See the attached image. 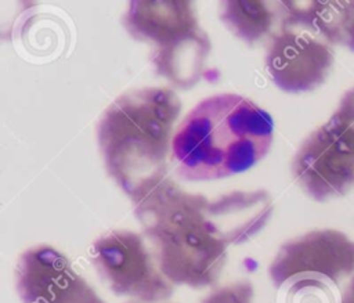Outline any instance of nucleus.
<instances>
[{"label":"nucleus","instance_id":"nucleus-1","mask_svg":"<svg viewBox=\"0 0 354 303\" xmlns=\"http://www.w3.org/2000/svg\"><path fill=\"white\" fill-rule=\"evenodd\" d=\"M272 136V118L266 109L238 94H216L183 119L173 134L171 156L185 180H220L261 160Z\"/></svg>","mask_w":354,"mask_h":303},{"label":"nucleus","instance_id":"nucleus-2","mask_svg":"<svg viewBox=\"0 0 354 303\" xmlns=\"http://www.w3.org/2000/svg\"><path fill=\"white\" fill-rule=\"evenodd\" d=\"M130 199L159 270L171 284L203 288L217 281L227 245L207 223L206 196L183 190L166 174L137 188Z\"/></svg>","mask_w":354,"mask_h":303},{"label":"nucleus","instance_id":"nucleus-3","mask_svg":"<svg viewBox=\"0 0 354 303\" xmlns=\"http://www.w3.org/2000/svg\"><path fill=\"white\" fill-rule=\"evenodd\" d=\"M181 109L167 87H144L119 95L98 123V145L109 176L130 196L167 174L171 131Z\"/></svg>","mask_w":354,"mask_h":303},{"label":"nucleus","instance_id":"nucleus-4","mask_svg":"<svg viewBox=\"0 0 354 303\" xmlns=\"http://www.w3.org/2000/svg\"><path fill=\"white\" fill-rule=\"evenodd\" d=\"M91 260L116 295L160 303L173 292V284L162 274L155 256L136 232L118 230L101 237L93 244Z\"/></svg>","mask_w":354,"mask_h":303},{"label":"nucleus","instance_id":"nucleus-5","mask_svg":"<svg viewBox=\"0 0 354 303\" xmlns=\"http://www.w3.org/2000/svg\"><path fill=\"white\" fill-rule=\"evenodd\" d=\"M292 170L317 201L346 194L354 185V137L329 119L301 143Z\"/></svg>","mask_w":354,"mask_h":303},{"label":"nucleus","instance_id":"nucleus-6","mask_svg":"<svg viewBox=\"0 0 354 303\" xmlns=\"http://www.w3.org/2000/svg\"><path fill=\"white\" fill-rule=\"evenodd\" d=\"M353 273L354 242L336 230H315L285 242L270 264L277 286L314 275L339 282Z\"/></svg>","mask_w":354,"mask_h":303},{"label":"nucleus","instance_id":"nucleus-7","mask_svg":"<svg viewBox=\"0 0 354 303\" xmlns=\"http://www.w3.org/2000/svg\"><path fill=\"white\" fill-rule=\"evenodd\" d=\"M15 278L22 303H105L65 255L48 245L25 250Z\"/></svg>","mask_w":354,"mask_h":303},{"label":"nucleus","instance_id":"nucleus-8","mask_svg":"<svg viewBox=\"0 0 354 303\" xmlns=\"http://www.w3.org/2000/svg\"><path fill=\"white\" fill-rule=\"evenodd\" d=\"M333 64L329 44L297 28H281L268 44L266 66L272 82L286 93L318 87Z\"/></svg>","mask_w":354,"mask_h":303},{"label":"nucleus","instance_id":"nucleus-9","mask_svg":"<svg viewBox=\"0 0 354 303\" xmlns=\"http://www.w3.org/2000/svg\"><path fill=\"white\" fill-rule=\"evenodd\" d=\"M271 213L272 199L267 191H232L209 202L206 219L213 232L228 246L256 235Z\"/></svg>","mask_w":354,"mask_h":303},{"label":"nucleus","instance_id":"nucleus-10","mask_svg":"<svg viewBox=\"0 0 354 303\" xmlns=\"http://www.w3.org/2000/svg\"><path fill=\"white\" fill-rule=\"evenodd\" d=\"M123 22L134 39L156 47L199 28L191 1H131Z\"/></svg>","mask_w":354,"mask_h":303},{"label":"nucleus","instance_id":"nucleus-11","mask_svg":"<svg viewBox=\"0 0 354 303\" xmlns=\"http://www.w3.org/2000/svg\"><path fill=\"white\" fill-rule=\"evenodd\" d=\"M209 51L207 35L196 28L156 47L153 64L156 72L176 87L188 89L199 80Z\"/></svg>","mask_w":354,"mask_h":303},{"label":"nucleus","instance_id":"nucleus-12","mask_svg":"<svg viewBox=\"0 0 354 303\" xmlns=\"http://www.w3.org/2000/svg\"><path fill=\"white\" fill-rule=\"evenodd\" d=\"M220 18L236 37L254 43L270 32L274 11L263 1H224Z\"/></svg>","mask_w":354,"mask_h":303},{"label":"nucleus","instance_id":"nucleus-13","mask_svg":"<svg viewBox=\"0 0 354 303\" xmlns=\"http://www.w3.org/2000/svg\"><path fill=\"white\" fill-rule=\"evenodd\" d=\"M335 43L344 44L354 51V1H336Z\"/></svg>","mask_w":354,"mask_h":303},{"label":"nucleus","instance_id":"nucleus-14","mask_svg":"<svg viewBox=\"0 0 354 303\" xmlns=\"http://www.w3.org/2000/svg\"><path fill=\"white\" fill-rule=\"evenodd\" d=\"M202 303H253V286L248 281H236L216 289Z\"/></svg>","mask_w":354,"mask_h":303},{"label":"nucleus","instance_id":"nucleus-15","mask_svg":"<svg viewBox=\"0 0 354 303\" xmlns=\"http://www.w3.org/2000/svg\"><path fill=\"white\" fill-rule=\"evenodd\" d=\"M330 119L354 137V87L342 97Z\"/></svg>","mask_w":354,"mask_h":303},{"label":"nucleus","instance_id":"nucleus-16","mask_svg":"<svg viewBox=\"0 0 354 303\" xmlns=\"http://www.w3.org/2000/svg\"><path fill=\"white\" fill-rule=\"evenodd\" d=\"M340 303H354V275H353L350 284L347 285V288L344 289Z\"/></svg>","mask_w":354,"mask_h":303},{"label":"nucleus","instance_id":"nucleus-17","mask_svg":"<svg viewBox=\"0 0 354 303\" xmlns=\"http://www.w3.org/2000/svg\"><path fill=\"white\" fill-rule=\"evenodd\" d=\"M129 303H148V302H138V300H131V302H129ZM160 303H163V302H160Z\"/></svg>","mask_w":354,"mask_h":303}]
</instances>
